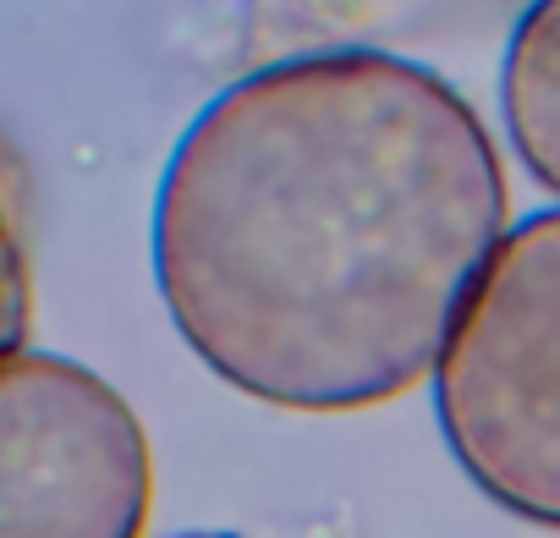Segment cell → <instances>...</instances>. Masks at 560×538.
I'll return each mask as SVG.
<instances>
[{
	"label": "cell",
	"mask_w": 560,
	"mask_h": 538,
	"mask_svg": "<svg viewBox=\"0 0 560 538\" xmlns=\"http://www.w3.org/2000/svg\"><path fill=\"white\" fill-rule=\"evenodd\" d=\"M505 236L489 132L434 72L347 50L220 89L154 192V286L253 401L352 412L434 379Z\"/></svg>",
	"instance_id": "cell-1"
},
{
	"label": "cell",
	"mask_w": 560,
	"mask_h": 538,
	"mask_svg": "<svg viewBox=\"0 0 560 538\" xmlns=\"http://www.w3.org/2000/svg\"><path fill=\"white\" fill-rule=\"evenodd\" d=\"M434 418L494 505L560 527V209L505 225L434 363Z\"/></svg>",
	"instance_id": "cell-2"
},
{
	"label": "cell",
	"mask_w": 560,
	"mask_h": 538,
	"mask_svg": "<svg viewBox=\"0 0 560 538\" xmlns=\"http://www.w3.org/2000/svg\"><path fill=\"white\" fill-rule=\"evenodd\" d=\"M149 440L83 363H0V538H143Z\"/></svg>",
	"instance_id": "cell-3"
},
{
	"label": "cell",
	"mask_w": 560,
	"mask_h": 538,
	"mask_svg": "<svg viewBox=\"0 0 560 538\" xmlns=\"http://www.w3.org/2000/svg\"><path fill=\"white\" fill-rule=\"evenodd\" d=\"M500 110L533 182L560 198V0L522 12L500 67Z\"/></svg>",
	"instance_id": "cell-4"
},
{
	"label": "cell",
	"mask_w": 560,
	"mask_h": 538,
	"mask_svg": "<svg viewBox=\"0 0 560 538\" xmlns=\"http://www.w3.org/2000/svg\"><path fill=\"white\" fill-rule=\"evenodd\" d=\"M28 308H34V286H28V253L12 220H0V363H12L28 352Z\"/></svg>",
	"instance_id": "cell-5"
},
{
	"label": "cell",
	"mask_w": 560,
	"mask_h": 538,
	"mask_svg": "<svg viewBox=\"0 0 560 538\" xmlns=\"http://www.w3.org/2000/svg\"><path fill=\"white\" fill-rule=\"evenodd\" d=\"M18 209H23V165L12 160L7 143H0V220L18 225Z\"/></svg>",
	"instance_id": "cell-6"
},
{
	"label": "cell",
	"mask_w": 560,
	"mask_h": 538,
	"mask_svg": "<svg viewBox=\"0 0 560 538\" xmlns=\"http://www.w3.org/2000/svg\"><path fill=\"white\" fill-rule=\"evenodd\" d=\"M176 538H236V533H176Z\"/></svg>",
	"instance_id": "cell-7"
}]
</instances>
